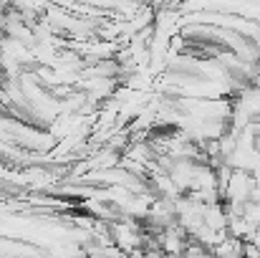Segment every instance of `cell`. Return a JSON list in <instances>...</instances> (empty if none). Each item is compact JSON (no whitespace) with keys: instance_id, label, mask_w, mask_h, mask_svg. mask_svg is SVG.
<instances>
[{"instance_id":"6da1fadb","label":"cell","mask_w":260,"mask_h":258,"mask_svg":"<svg viewBox=\"0 0 260 258\" xmlns=\"http://www.w3.org/2000/svg\"><path fill=\"white\" fill-rule=\"evenodd\" d=\"M202 220H205V225L212 228V231H228V223H230V218H228V208H225L222 203L205 205V210H202Z\"/></svg>"},{"instance_id":"7a4b0ae2","label":"cell","mask_w":260,"mask_h":258,"mask_svg":"<svg viewBox=\"0 0 260 258\" xmlns=\"http://www.w3.org/2000/svg\"><path fill=\"white\" fill-rule=\"evenodd\" d=\"M255 150L260 152V134H258V139H255Z\"/></svg>"}]
</instances>
